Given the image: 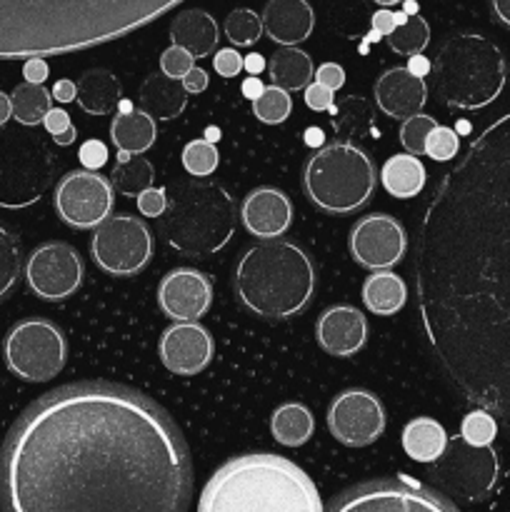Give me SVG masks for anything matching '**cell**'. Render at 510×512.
Listing matches in <instances>:
<instances>
[{
  "label": "cell",
  "instance_id": "58",
  "mask_svg": "<svg viewBox=\"0 0 510 512\" xmlns=\"http://www.w3.org/2000/svg\"><path fill=\"white\" fill-rule=\"evenodd\" d=\"M243 68L248 70L250 75H260L265 70V58L260 53H250L243 58Z\"/></svg>",
  "mask_w": 510,
  "mask_h": 512
},
{
  "label": "cell",
  "instance_id": "30",
  "mask_svg": "<svg viewBox=\"0 0 510 512\" xmlns=\"http://www.w3.org/2000/svg\"><path fill=\"white\" fill-rule=\"evenodd\" d=\"M448 445V433L433 418H413L403 428V450L410 460L430 465L443 455Z\"/></svg>",
  "mask_w": 510,
  "mask_h": 512
},
{
  "label": "cell",
  "instance_id": "46",
  "mask_svg": "<svg viewBox=\"0 0 510 512\" xmlns=\"http://www.w3.org/2000/svg\"><path fill=\"white\" fill-rule=\"evenodd\" d=\"M108 158V148H105V143H100V140H85L78 150V160L85 170H100L108 163Z\"/></svg>",
  "mask_w": 510,
  "mask_h": 512
},
{
  "label": "cell",
  "instance_id": "57",
  "mask_svg": "<svg viewBox=\"0 0 510 512\" xmlns=\"http://www.w3.org/2000/svg\"><path fill=\"white\" fill-rule=\"evenodd\" d=\"M240 90H243L245 98H248V100H255V98H258L260 93H263L265 85H263V80L258 78V75H250V78H245L243 88H240Z\"/></svg>",
  "mask_w": 510,
  "mask_h": 512
},
{
  "label": "cell",
  "instance_id": "33",
  "mask_svg": "<svg viewBox=\"0 0 510 512\" xmlns=\"http://www.w3.org/2000/svg\"><path fill=\"white\" fill-rule=\"evenodd\" d=\"M315 430L313 413L305 408L303 403H285L275 408L273 418H270V433H273L275 443L285 445V448H300L310 440Z\"/></svg>",
  "mask_w": 510,
  "mask_h": 512
},
{
  "label": "cell",
  "instance_id": "29",
  "mask_svg": "<svg viewBox=\"0 0 510 512\" xmlns=\"http://www.w3.org/2000/svg\"><path fill=\"white\" fill-rule=\"evenodd\" d=\"M363 303L365 308L380 318H390V315L400 313L408 300V288H405L403 278L390 270H373L363 283Z\"/></svg>",
  "mask_w": 510,
  "mask_h": 512
},
{
  "label": "cell",
  "instance_id": "13",
  "mask_svg": "<svg viewBox=\"0 0 510 512\" xmlns=\"http://www.w3.org/2000/svg\"><path fill=\"white\" fill-rule=\"evenodd\" d=\"M430 470L435 483L450 495H460V498L478 500L488 495V490L495 485L498 478V458H495L490 445H468L463 438H453L445 445L443 455H440Z\"/></svg>",
  "mask_w": 510,
  "mask_h": 512
},
{
  "label": "cell",
  "instance_id": "27",
  "mask_svg": "<svg viewBox=\"0 0 510 512\" xmlns=\"http://www.w3.org/2000/svg\"><path fill=\"white\" fill-rule=\"evenodd\" d=\"M425 180H428V173L418 155H390L380 168V185L385 188V193L398 200H410L423 193Z\"/></svg>",
  "mask_w": 510,
  "mask_h": 512
},
{
  "label": "cell",
  "instance_id": "34",
  "mask_svg": "<svg viewBox=\"0 0 510 512\" xmlns=\"http://www.w3.org/2000/svg\"><path fill=\"white\" fill-rule=\"evenodd\" d=\"M110 183L125 198H138L143 190L153 188L155 168L143 155L120 153L118 163H115L113 173H110Z\"/></svg>",
  "mask_w": 510,
  "mask_h": 512
},
{
  "label": "cell",
  "instance_id": "9",
  "mask_svg": "<svg viewBox=\"0 0 510 512\" xmlns=\"http://www.w3.org/2000/svg\"><path fill=\"white\" fill-rule=\"evenodd\" d=\"M55 178L48 145L30 133H0V208L20 210L38 203Z\"/></svg>",
  "mask_w": 510,
  "mask_h": 512
},
{
  "label": "cell",
  "instance_id": "24",
  "mask_svg": "<svg viewBox=\"0 0 510 512\" xmlns=\"http://www.w3.org/2000/svg\"><path fill=\"white\" fill-rule=\"evenodd\" d=\"M138 105L153 120H175L188 105V93L183 83L170 75L150 73L138 88Z\"/></svg>",
  "mask_w": 510,
  "mask_h": 512
},
{
  "label": "cell",
  "instance_id": "52",
  "mask_svg": "<svg viewBox=\"0 0 510 512\" xmlns=\"http://www.w3.org/2000/svg\"><path fill=\"white\" fill-rule=\"evenodd\" d=\"M180 83H183L185 93H190V95L203 93V90L208 88V83H210L208 70H203V68H198V65H193V68H190L188 73H185V78L180 80Z\"/></svg>",
  "mask_w": 510,
  "mask_h": 512
},
{
  "label": "cell",
  "instance_id": "10",
  "mask_svg": "<svg viewBox=\"0 0 510 512\" xmlns=\"http://www.w3.org/2000/svg\"><path fill=\"white\" fill-rule=\"evenodd\" d=\"M5 365L13 375L28 383H48L63 373L68 360V343L63 330L43 318L20 320L10 328L3 343Z\"/></svg>",
  "mask_w": 510,
  "mask_h": 512
},
{
  "label": "cell",
  "instance_id": "17",
  "mask_svg": "<svg viewBox=\"0 0 510 512\" xmlns=\"http://www.w3.org/2000/svg\"><path fill=\"white\" fill-rule=\"evenodd\" d=\"M350 255L368 270H390L408 250L405 228L393 215L373 213L360 218L350 230Z\"/></svg>",
  "mask_w": 510,
  "mask_h": 512
},
{
  "label": "cell",
  "instance_id": "15",
  "mask_svg": "<svg viewBox=\"0 0 510 512\" xmlns=\"http://www.w3.org/2000/svg\"><path fill=\"white\" fill-rule=\"evenodd\" d=\"M83 275L85 270L80 255L60 240L38 245L25 263V283L33 290V295L48 300V303H60L78 293V288L83 285Z\"/></svg>",
  "mask_w": 510,
  "mask_h": 512
},
{
  "label": "cell",
  "instance_id": "38",
  "mask_svg": "<svg viewBox=\"0 0 510 512\" xmlns=\"http://www.w3.org/2000/svg\"><path fill=\"white\" fill-rule=\"evenodd\" d=\"M293 110V98L288 90L278 85H265L263 93L253 100V115L265 125H280L290 118Z\"/></svg>",
  "mask_w": 510,
  "mask_h": 512
},
{
  "label": "cell",
  "instance_id": "2",
  "mask_svg": "<svg viewBox=\"0 0 510 512\" xmlns=\"http://www.w3.org/2000/svg\"><path fill=\"white\" fill-rule=\"evenodd\" d=\"M190 453L155 400L75 383L35 400L0 453L3 512H188Z\"/></svg>",
  "mask_w": 510,
  "mask_h": 512
},
{
  "label": "cell",
  "instance_id": "14",
  "mask_svg": "<svg viewBox=\"0 0 510 512\" xmlns=\"http://www.w3.org/2000/svg\"><path fill=\"white\" fill-rule=\"evenodd\" d=\"M115 205V188L98 170H73L55 185V210L70 228H98Z\"/></svg>",
  "mask_w": 510,
  "mask_h": 512
},
{
  "label": "cell",
  "instance_id": "3",
  "mask_svg": "<svg viewBox=\"0 0 510 512\" xmlns=\"http://www.w3.org/2000/svg\"><path fill=\"white\" fill-rule=\"evenodd\" d=\"M185 0H0V60L68 55L135 33Z\"/></svg>",
  "mask_w": 510,
  "mask_h": 512
},
{
  "label": "cell",
  "instance_id": "11",
  "mask_svg": "<svg viewBox=\"0 0 510 512\" xmlns=\"http://www.w3.org/2000/svg\"><path fill=\"white\" fill-rule=\"evenodd\" d=\"M325 512H460L445 495L410 478L360 483L330 500Z\"/></svg>",
  "mask_w": 510,
  "mask_h": 512
},
{
  "label": "cell",
  "instance_id": "50",
  "mask_svg": "<svg viewBox=\"0 0 510 512\" xmlns=\"http://www.w3.org/2000/svg\"><path fill=\"white\" fill-rule=\"evenodd\" d=\"M315 83L325 85L328 90H340L345 85V70L340 68L338 63H323L318 70H315Z\"/></svg>",
  "mask_w": 510,
  "mask_h": 512
},
{
  "label": "cell",
  "instance_id": "36",
  "mask_svg": "<svg viewBox=\"0 0 510 512\" xmlns=\"http://www.w3.org/2000/svg\"><path fill=\"white\" fill-rule=\"evenodd\" d=\"M388 40V48L398 55H418L428 48L430 43V25L425 23V18H420L418 13L408 15L400 25H395V30L390 35H385Z\"/></svg>",
  "mask_w": 510,
  "mask_h": 512
},
{
  "label": "cell",
  "instance_id": "26",
  "mask_svg": "<svg viewBox=\"0 0 510 512\" xmlns=\"http://www.w3.org/2000/svg\"><path fill=\"white\" fill-rule=\"evenodd\" d=\"M330 123H333L335 138L340 143L355 145L365 138H378L373 105L363 95H348L338 105H333L330 108Z\"/></svg>",
  "mask_w": 510,
  "mask_h": 512
},
{
  "label": "cell",
  "instance_id": "41",
  "mask_svg": "<svg viewBox=\"0 0 510 512\" xmlns=\"http://www.w3.org/2000/svg\"><path fill=\"white\" fill-rule=\"evenodd\" d=\"M495 435H498V420L483 408L468 413L463 418V423H460V438H463L468 445H478V448H483V445L493 443Z\"/></svg>",
  "mask_w": 510,
  "mask_h": 512
},
{
  "label": "cell",
  "instance_id": "25",
  "mask_svg": "<svg viewBox=\"0 0 510 512\" xmlns=\"http://www.w3.org/2000/svg\"><path fill=\"white\" fill-rule=\"evenodd\" d=\"M170 40L178 48L188 50L193 58H205L218 48L220 30L213 15L200 8H190L175 15V20L170 23Z\"/></svg>",
  "mask_w": 510,
  "mask_h": 512
},
{
  "label": "cell",
  "instance_id": "22",
  "mask_svg": "<svg viewBox=\"0 0 510 512\" xmlns=\"http://www.w3.org/2000/svg\"><path fill=\"white\" fill-rule=\"evenodd\" d=\"M425 100H428L425 78H418L403 65L385 70L375 83V105L393 120H405L420 113Z\"/></svg>",
  "mask_w": 510,
  "mask_h": 512
},
{
  "label": "cell",
  "instance_id": "42",
  "mask_svg": "<svg viewBox=\"0 0 510 512\" xmlns=\"http://www.w3.org/2000/svg\"><path fill=\"white\" fill-rule=\"evenodd\" d=\"M435 120L430 118V115H425L423 110L415 115H410V118L403 120V125H400V145L405 148V153L410 155H425V140H428L430 130L435 128Z\"/></svg>",
  "mask_w": 510,
  "mask_h": 512
},
{
  "label": "cell",
  "instance_id": "49",
  "mask_svg": "<svg viewBox=\"0 0 510 512\" xmlns=\"http://www.w3.org/2000/svg\"><path fill=\"white\" fill-rule=\"evenodd\" d=\"M305 105H308L310 110H315V113H330V108L335 105V93L333 90H328L325 85L320 83H310L305 85Z\"/></svg>",
  "mask_w": 510,
  "mask_h": 512
},
{
  "label": "cell",
  "instance_id": "31",
  "mask_svg": "<svg viewBox=\"0 0 510 512\" xmlns=\"http://www.w3.org/2000/svg\"><path fill=\"white\" fill-rule=\"evenodd\" d=\"M155 120L145 115L143 110H128V113H118L110 125V138H113L115 148L125 155H140L155 143Z\"/></svg>",
  "mask_w": 510,
  "mask_h": 512
},
{
  "label": "cell",
  "instance_id": "40",
  "mask_svg": "<svg viewBox=\"0 0 510 512\" xmlns=\"http://www.w3.org/2000/svg\"><path fill=\"white\" fill-rule=\"evenodd\" d=\"M180 160H183V168L188 175H193V178H208V175H213L218 170L220 155L213 143H208L205 138H198L185 145Z\"/></svg>",
  "mask_w": 510,
  "mask_h": 512
},
{
  "label": "cell",
  "instance_id": "55",
  "mask_svg": "<svg viewBox=\"0 0 510 512\" xmlns=\"http://www.w3.org/2000/svg\"><path fill=\"white\" fill-rule=\"evenodd\" d=\"M405 68H408L413 75H418V78H425V75L433 70V63H430V60L425 58L423 53H418V55H410V60H408V65H405Z\"/></svg>",
  "mask_w": 510,
  "mask_h": 512
},
{
  "label": "cell",
  "instance_id": "16",
  "mask_svg": "<svg viewBox=\"0 0 510 512\" xmlns=\"http://www.w3.org/2000/svg\"><path fill=\"white\" fill-rule=\"evenodd\" d=\"M385 408L368 390H345L330 403L328 430L340 445L365 448L385 433Z\"/></svg>",
  "mask_w": 510,
  "mask_h": 512
},
{
  "label": "cell",
  "instance_id": "54",
  "mask_svg": "<svg viewBox=\"0 0 510 512\" xmlns=\"http://www.w3.org/2000/svg\"><path fill=\"white\" fill-rule=\"evenodd\" d=\"M53 95L58 103H73L75 95H78V85L73 83V80H58V83L53 85Z\"/></svg>",
  "mask_w": 510,
  "mask_h": 512
},
{
  "label": "cell",
  "instance_id": "19",
  "mask_svg": "<svg viewBox=\"0 0 510 512\" xmlns=\"http://www.w3.org/2000/svg\"><path fill=\"white\" fill-rule=\"evenodd\" d=\"M213 353V338L198 320L170 325L158 345L160 363L165 365V370H170L173 375H183V378L203 373L213 360Z\"/></svg>",
  "mask_w": 510,
  "mask_h": 512
},
{
  "label": "cell",
  "instance_id": "1",
  "mask_svg": "<svg viewBox=\"0 0 510 512\" xmlns=\"http://www.w3.org/2000/svg\"><path fill=\"white\" fill-rule=\"evenodd\" d=\"M415 293L443 373L510 430V110L440 178L420 220Z\"/></svg>",
  "mask_w": 510,
  "mask_h": 512
},
{
  "label": "cell",
  "instance_id": "45",
  "mask_svg": "<svg viewBox=\"0 0 510 512\" xmlns=\"http://www.w3.org/2000/svg\"><path fill=\"white\" fill-rule=\"evenodd\" d=\"M193 65H195L193 55H190L188 50L178 48V45H170V48H165L163 55H160V70L175 80H183L185 73H188Z\"/></svg>",
  "mask_w": 510,
  "mask_h": 512
},
{
  "label": "cell",
  "instance_id": "35",
  "mask_svg": "<svg viewBox=\"0 0 510 512\" xmlns=\"http://www.w3.org/2000/svg\"><path fill=\"white\" fill-rule=\"evenodd\" d=\"M50 100L53 95L45 90V85L35 83H20L15 85L13 95H10V103H13V118L18 120L20 125H28V128H35L45 120L50 110Z\"/></svg>",
  "mask_w": 510,
  "mask_h": 512
},
{
  "label": "cell",
  "instance_id": "12",
  "mask_svg": "<svg viewBox=\"0 0 510 512\" xmlns=\"http://www.w3.org/2000/svg\"><path fill=\"white\" fill-rule=\"evenodd\" d=\"M95 265L115 278L138 275L153 258V235L135 215H108L90 240Z\"/></svg>",
  "mask_w": 510,
  "mask_h": 512
},
{
  "label": "cell",
  "instance_id": "6",
  "mask_svg": "<svg viewBox=\"0 0 510 512\" xmlns=\"http://www.w3.org/2000/svg\"><path fill=\"white\" fill-rule=\"evenodd\" d=\"M435 95L455 110H480L505 88V55L478 33H458L443 43L433 63Z\"/></svg>",
  "mask_w": 510,
  "mask_h": 512
},
{
  "label": "cell",
  "instance_id": "47",
  "mask_svg": "<svg viewBox=\"0 0 510 512\" xmlns=\"http://www.w3.org/2000/svg\"><path fill=\"white\" fill-rule=\"evenodd\" d=\"M138 210L145 215V218H160L168 208V198H165L163 188H148L138 195Z\"/></svg>",
  "mask_w": 510,
  "mask_h": 512
},
{
  "label": "cell",
  "instance_id": "7",
  "mask_svg": "<svg viewBox=\"0 0 510 512\" xmlns=\"http://www.w3.org/2000/svg\"><path fill=\"white\" fill-rule=\"evenodd\" d=\"M238 225L235 203L215 183H188L165 208L160 233L168 245L190 258H205L230 243Z\"/></svg>",
  "mask_w": 510,
  "mask_h": 512
},
{
  "label": "cell",
  "instance_id": "63",
  "mask_svg": "<svg viewBox=\"0 0 510 512\" xmlns=\"http://www.w3.org/2000/svg\"><path fill=\"white\" fill-rule=\"evenodd\" d=\"M373 3L383 5V8H390V5H398V3H403V0H373Z\"/></svg>",
  "mask_w": 510,
  "mask_h": 512
},
{
  "label": "cell",
  "instance_id": "39",
  "mask_svg": "<svg viewBox=\"0 0 510 512\" xmlns=\"http://www.w3.org/2000/svg\"><path fill=\"white\" fill-rule=\"evenodd\" d=\"M260 35H263V20H260V15L255 10L235 8L225 18V38L233 45H238V48L255 45L260 40Z\"/></svg>",
  "mask_w": 510,
  "mask_h": 512
},
{
  "label": "cell",
  "instance_id": "60",
  "mask_svg": "<svg viewBox=\"0 0 510 512\" xmlns=\"http://www.w3.org/2000/svg\"><path fill=\"white\" fill-rule=\"evenodd\" d=\"M10 118H13V103H10V95L0 90V125L8 123Z\"/></svg>",
  "mask_w": 510,
  "mask_h": 512
},
{
  "label": "cell",
  "instance_id": "20",
  "mask_svg": "<svg viewBox=\"0 0 510 512\" xmlns=\"http://www.w3.org/2000/svg\"><path fill=\"white\" fill-rule=\"evenodd\" d=\"M315 338L333 358H353L368 343V323L353 305H333L315 323Z\"/></svg>",
  "mask_w": 510,
  "mask_h": 512
},
{
  "label": "cell",
  "instance_id": "8",
  "mask_svg": "<svg viewBox=\"0 0 510 512\" xmlns=\"http://www.w3.org/2000/svg\"><path fill=\"white\" fill-rule=\"evenodd\" d=\"M378 173L363 148L353 143L323 145L310 155L303 170L305 195L315 208L330 215H348L373 198Z\"/></svg>",
  "mask_w": 510,
  "mask_h": 512
},
{
  "label": "cell",
  "instance_id": "32",
  "mask_svg": "<svg viewBox=\"0 0 510 512\" xmlns=\"http://www.w3.org/2000/svg\"><path fill=\"white\" fill-rule=\"evenodd\" d=\"M268 73L273 78V85L288 90H305V85L313 83L315 68L313 60L305 50L295 48V45H280L278 53L270 58Z\"/></svg>",
  "mask_w": 510,
  "mask_h": 512
},
{
  "label": "cell",
  "instance_id": "28",
  "mask_svg": "<svg viewBox=\"0 0 510 512\" xmlns=\"http://www.w3.org/2000/svg\"><path fill=\"white\" fill-rule=\"evenodd\" d=\"M78 100L80 108L88 115H110L120 103V80L110 70L93 68L80 75L78 83Z\"/></svg>",
  "mask_w": 510,
  "mask_h": 512
},
{
  "label": "cell",
  "instance_id": "53",
  "mask_svg": "<svg viewBox=\"0 0 510 512\" xmlns=\"http://www.w3.org/2000/svg\"><path fill=\"white\" fill-rule=\"evenodd\" d=\"M370 28H373V33H378L380 38H385V35H390L395 30V13H390L388 8H380L378 13H373V18H370Z\"/></svg>",
  "mask_w": 510,
  "mask_h": 512
},
{
  "label": "cell",
  "instance_id": "48",
  "mask_svg": "<svg viewBox=\"0 0 510 512\" xmlns=\"http://www.w3.org/2000/svg\"><path fill=\"white\" fill-rule=\"evenodd\" d=\"M213 68H215V73L223 75V78H235V75L243 70V55H240L235 48L215 50Z\"/></svg>",
  "mask_w": 510,
  "mask_h": 512
},
{
  "label": "cell",
  "instance_id": "37",
  "mask_svg": "<svg viewBox=\"0 0 510 512\" xmlns=\"http://www.w3.org/2000/svg\"><path fill=\"white\" fill-rule=\"evenodd\" d=\"M23 275V253L18 235L0 223V300L18 285Z\"/></svg>",
  "mask_w": 510,
  "mask_h": 512
},
{
  "label": "cell",
  "instance_id": "62",
  "mask_svg": "<svg viewBox=\"0 0 510 512\" xmlns=\"http://www.w3.org/2000/svg\"><path fill=\"white\" fill-rule=\"evenodd\" d=\"M405 15H415L418 13V3H415V0H405Z\"/></svg>",
  "mask_w": 510,
  "mask_h": 512
},
{
  "label": "cell",
  "instance_id": "5",
  "mask_svg": "<svg viewBox=\"0 0 510 512\" xmlns=\"http://www.w3.org/2000/svg\"><path fill=\"white\" fill-rule=\"evenodd\" d=\"M235 295L253 315L288 320L310 303L315 293V265L300 245L263 240L240 255L233 275Z\"/></svg>",
  "mask_w": 510,
  "mask_h": 512
},
{
  "label": "cell",
  "instance_id": "21",
  "mask_svg": "<svg viewBox=\"0 0 510 512\" xmlns=\"http://www.w3.org/2000/svg\"><path fill=\"white\" fill-rule=\"evenodd\" d=\"M240 223L255 238L275 240L293 223V203L278 188H255L240 205Z\"/></svg>",
  "mask_w": 510,
  "mask_h": 512
},
{
  "label": "cell",
  "instance_id": "44",
  "mask_svg": "<svg viewBox=\"0 0 510 512\" xmlns=\"http://www.w3.org/2000/svg\"><path fill=\"white\" fill-rule=\"evenodd\" d=\"M43 125L58 145H73L75 138H78V130H75L73 120H70V115L60 108H50Z\"/></svg>",
  "mask_w": 510,
  "mask_h": 512
},
{
  "label": "cell",
  "instance_id": "61",
  "mask_svg": "<svg viewBox=\"0 0 510 512\" xmlns=\"http://www.w3.org/2000/svg\"><path fill=\"white\" fill-rule=\"evenodd\" d=\"M220 138V130L218 128H208L205 130V140H208V143H215V140Z\"/></svg>",
  "mask_w": 510,
  "mask_h": 512
},
{
  "label": "cell",
  "instance_id": "43",
  "mask_svg": "<svg viewBox=\"0 0 510 512\" xmlns=\"http://www.w3.org/2000/svg\"><path fill=\"white\" fill-rule=\"evenodd\" d=\"M460 150V138L453 128H445V125H435L430 130L428 140H425V155L433 158L435 163H445V160H453Z\"/></svg>",
  "mask_w": 510,
  "mask_h": 512
},
{
  "label": "cell",
  "instance_id": "56",
  "mask_svg": "<svg viewBox=\"0 0 510 512\" xmlns=\"http://www.w3.org/2000/svg\"><path fill=\"white\" fill-rule=\"evenodd\" d=\"M490 8H493V15L498 18V23L510 28V0H490Z\"/></svg>",
  "mask_w": 510,
  "mask_h": 512
},
{
  "label": "cell",
  "instance_id": "51",
  "mask_svg": "<svg viewBox=\"0 0 510 512\" xmlns=\"http://www.w3.org/2000/svg\"><path fill=\"white\" fill-rule=\"evenodd\" d=\"M23 75H25V80H28V83L43 85L45 80H48V75H50L48 60H45V58H28L23 63Z\"/></svg>",
  "mask_w": 510,
  "mask_h": 512
},
{
  "label": "cell",
  "instance_id": "4",
  "mask_svg": "<svg viewBox=\"0 0 510 512\" xmlns=\"http://www.w3.org/2000/svg\"><path fill=\"white\" fill-rule=\"evenodd\" d=\"M198 512H325L318 488L290 460L250 453L228 460L205 483Z\"/></svg>",
  "mask_w": 510,
  "mask_h": 512
},
{
  "label": "cell",
  "instance_id": "59",
  "mask_svg": "<svg viewBox=\"0 0 510 512\" xmlns=\"http://www.w3.org/2000/svg\"><path fill=\"white\" fill-rule=\"evenodd\" d=\"M305 145H310V148H323V145H325L323 130H320V128L305 130Z\"/></svg>",
  "mask_w": 510,
  "mask_h": 512
},
{
  "label": "cell",
  "instance_id": "23",
  "mask_svg": "<svg viewBox=\"0 0 510 512\" xmlns=\"http://www.w3.org/2000/svg\"><path fill=\"white\" fill-rule=\"evenodd\" d=\"M260 20L265 35L278 45L303 43L315 28V13L308 0H268Z\"/></svg>",
  "mask_w": 510,
  "mask_h": 512
},
{
  "label": "cell",
  "instance_id": "18",
  "mask_svg": "<svg viewBox=\"0 0 510 512\" xmlns=\"http://www.w3.org/2000/svg\"><path fill=\"white\" fill-rule=\"evenodd\" d=\"M213 303V280L195 268H175L160 280L158 305L175 323L198 320Z\"/></svg>",
  "mask_w": 510,
  "mask_h": 512
}]
</instances>
